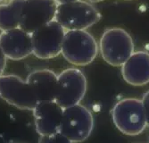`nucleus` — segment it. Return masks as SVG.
<instances>
[{
	"mask_svg": "<svg viewBox=\"0 0 149 143\" xmlns=\"http://www.w3.org/2000/svg\"><path fill=\"white\" fill-rule=\"evenodd\" d=\"M99 47L92 34L86 30L66 31L62 46L64 59L75 66H86L98 54Z\"/></svg>",
	"mask_w": 149,
	"mask_h": 143,
	"instance_id": "obj_1",
	"label": "nucleus"
},
{
	"mask_svg": "<svg viewBox=\"0 0 149 143\" xmlns=\"http://www.w3.org/2000/svg\"><path fill=\"white\" fill-rule=\"evenodd\" d=\"M115 127L127 136H137L147 127L141 99L127 98L118 101L112 110Z\"/></svg>",
	"mask_w": 149,
	"mask_h": 143,
	"instance_id": "obj_2",
	"label": "nucleus"
},
{
	"mask_svg": "<svg viewBox=\"0 0 149 143\" xmlns=\"http://www.w3.org/2000/svg\"><path fill=\"white\" fill-rule=\"evenodd\" d=\"M98 47L104 61L114 67H121L134 53L131 36L119 27L106 29L101 36Z\"/></svg>",
	"mask_w": 149,
	"mask_h": 143,
	"instance_id": "obj_3",
	"label": "nucleus"
},
{
	"mask_svg": "<svg viewBox=\"0 0 149 143\" xmlns=\"http://www.w3.org/2000/svg\"><path fill=\"white\" fill-rule=\"evenodd\" d=\"M100 19L101 14L97 8L82 0L58 4L55 17L65 31L87 30Z\"/></svg>",
	"mask_w": 149,
	"mask_h": 143,
	"instance_id": "obj_4",
	"label": "nucleus"
},
{
	"mask_svg": "<svg viewBox=\"0 0 149 143\" xmlns=\"http://www.w3.org/2000/svg\"><path fill=\"white\" fill-rule=\"evenodd\" d=\"M88 82L85 74L78 68H67L58 74L56 101L63 107L80 104L87 93Z\"/></svg>",
	"mask_w": 149,
	"mask_h": 143,
	"instance_id": "obj_5",
	"label": "nucleus"
},
{
	"mask_svg": "<svg viewBox=\"0 0 149 143\" xmlns=\"http://www.w3.org/2000/svg\"><path fill=\"white\" fill-rule=\"evenodd\" d=\"M65 30L53 20L31 33L33 55L39 59H52L62 53Z\"/></svg>",
	"mask_w": 149,
	"mask_h": 143,
	"instance_id": "obj_6",
	"label": "nucleus"
},
{
	"mask_svg": "<svg viewBox=\"0 0 149 143\" xmlns=\"http://www.w3.org/2000/svg\"><path fill=\"white\" fill-rule=\"evenodd\" d=\"M93 129L94 117L86 107L78 104L63 108L60 133L73 143L82 142L88 139Z\"/></svg>",
	"mask_w": 149,
	"mask_h": 143,
	"instance_id": "obj_7",
	"label": "nucleus"
},
{
	"mask_svg": "<svg viewBox=\"0 0 149 143\" xmlns=\"http://www.w3.org/2000/svg\"><path fill=\"white\" fill-rule=\"evenodd\" d=\"M0 98L22 110L32 111L38 103L28 82L13 74L0 76Z\"/></svg>",
	"mask_w": 149,
	"mask_h": 143,
	"instance_id": "obj_8",
	"label": "nucleus"
},
{
	"mask_svg": "<svg viewBox=\"0 0 149 143\" xmlns=\"http://www.w3.org/2000/svg\"><path fill=\"white\" fill-rule=\"evenodd\" d=\"M56 0H24L20 27L29 33L55 20Z\"/></svg>",
	"mask_w": 149,
	"mask_h": 143,
	"instance_id": "obj_9",
	"label": "nucleus"
},
{
	"mask_svg": "<svg viewBox=\"0 0 149 143\" xmlns=\"http://www.w3.org/2000/svg\"><path fill=\"white\" fill-rule=\"evenodd\" d=\"M32 112L35 129L39 136L51 135L60 132L63 107L56 101L38 102Z\"/></svg>",
	"mask_w": 149,
	"mask_h": 143,
	"instance_id": "obj_10",
	"label": "nucleus"
},
{
	"mask_svg": "<svg viewBox=\"0 0 149 143\" xmlns=\"http://www.w3.org/2000/svg\"><path fill=\"white\" fill-rule=\"evenodd\" d=\"M0 46L7 59L13 61L22 60L33 54L31 34L21 27L0 33Z\"/></svg>",
	"mask_w": 149,
	"mask_h": 143,
	"instance_id": "obj_11",
	"label": "nucleus"
},
{
	"mask_svg": "<svg viewBox=\"0 0 149 143\" xmlns=\"http://www.w3.org/2000/svg\"><path fill=\"white\" fill-rule=\"evenodd\" d=\"M123 80L130 85L141 87L149 83V53L136 51L120 67Z\"/></svg>",
	"mask_w": 149,
	"mask_h": 143,
	"instance_id": "obj_12",
	"label": "nucleus"
},
{
	"mask_svg": "<svg viewBox=\"0 0 149 143\" xmlns=\"http://www.w3.org/2000/svg\"><path fill=\"white\" fill-rule=\"evenodd\" d=\"M57 80L58 74L49 69L33 71L26 79L38 102L56 101Z\"/></svg>",
	"mask_w": 149,
	"mask_h": 143,
	"instance_id": "obj_13",
	"label": "nucleus"
},
{
	"mask_svg": "<svg viewBox=\"0 0 149 143\" xmlns=\"http://www.w3.org/2000/svg\"><path fill=\"white\" fill-rule=\"evenodd\" d=\"M24 0H7L0 4V31L20 27Z\"/></svg>",
	"mask_w": 149,
	"mask_h": 143,
	"instance_id": "obj_14",
	"label": "nucleus"
},
{
	"mask_svg": "<svg viewBox=\"0 0 149 143\" xmlns=\"http://www.w3.org/2000/svg\"><path fill=\"white\" fill-rule=\"evenodd\" d=\"M38 143H73L60 132L51 135L39 136Z\"/></svg>",
	"mask_w": 149,
	"mask_h": 143,
	"instance_id": "obj_15",
	"label": "nucleus"
},
{
	"mask_svg": "<svg viewBox=\"0 0 149 143\" xmlns=\"http://www.w3.org/2000/svg\"><path fill=\"white\" fill-rule=\"evenodd\" d=\"M141 100H142L143 106H144L146 123H147V126L149 127V90H147V91L143 95V98Z\"/></svg>",
	"mask_w": 149,
	"mask_h": 143,
	"instance_id": "obj_16",
	"label": "nucleus"
},
{
	"mask_svg": "<svg viewBox=\"0 0 149 143\" xmlns=\"http://www.w3.org/2000/svg\"><path fill=\"white\" fill-rule=\"evenodd\" d=\"M6 63H7V57L5 55L1 46H0V76L3 75V73L6 70Z\"/></svg>",
	"mask_w": 149,
	"mask_h": 143,
	"instance_id": "obj_17",
	"label": "nucleus"
},
{
	"mask_svg": "<svg viewBox=\"0 0 149 143\" xmlns=\"http://www.w3.org/2000/svg\"><path fill=\"white\" fill-rule=\"evenodd\" d=\"M57 4H63V3H69V2H74L79 1V0H56Z\"/></svg>",
	"mask_w": 149,
	"mask_h": 143,
	"instance_id": "obj_18",
	"label": "nucleus"
},
{
	"mask_svg": "<svg viewBox=\"0 0 149 143\" xmlns=\"http://www.w3.org/2000/svg\"><path fill=\"white\" fill-rule=\"evenodd\" d=\"M90 1V3H92V4H95V3H100V2H103V1H104V0H89Z\"/></svg>",
	"mask_w": 149,
	"mask_h": 143,
	"instance_id": "obj_19",
	"label": "nucleus"
},
{
	"mask_svg": "<svg viewBox=\"0 0 149 143\" xmlns=\"http://www.w3.org/2000/svg\"><path fill=\"white\" fill-rule=\"evenodd\" d=\"M6 1H7V0H0V4L3 3V2H6Z\"/></svg>",
	"mask_w": 149,
	"mask_h": 143,
	"instance_id": "obj_20",
	"label": "nucleus"
},
{
	"mask_svg": "<svg viewBox=\"0 0 149 143\" xmlns=\"http://www.w3.org/2000/svg\"><path fill=\"white\" fill-rule=\"evenodd\" d=\"M16 143H23V142H16Z\"/></svg>",
	"mask_w": 149,
	"mask_h": 143,
	"instance_id": "obj_21",
	"label": "nucleus"
},
{
	"mask_svg": "<svg viewBox=\"0 0 149 143\" xmlns=\"http://www.w3.org/2000/svg\"><path fill=\"white\" fill-rule=\"evenodd\" d=\"M126 1H129V0H126Z\"/></svg>",
	"mask_w": 149,
	"mask_h": 143,
	"instance_id": "obj_22",
	"label": "nucleus"
}]
</instances>
